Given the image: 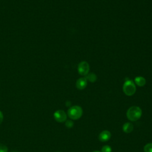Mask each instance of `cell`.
I'll list each match as a JSON object with an SVG mask.
<instances>
[{"label": "cell", "mask_w": 152, "mask_h": 152, "mask_svg": "<svg viewBox=\"0 0 152 152\" xmlns=\"http://www.w3.org/2000/svg\"><path fill=\"white\" fill-rule=\"evenodd\" d=\"M85 78H86V80L91 83H94L96 80H97V76L96 75L93 73V72H91V73H88L86 76Z\"/></svg>", "instance_id": "30bf717a"}, {"label": "cell", "mask_w": 152, "mask_h": 152, "mask_svg": "<svg viewBox=\"0 0 152 152\" xmlns=\"http://www.w3.org/2000/svg\"><path fill=\"white\" fill-rule=\"evenodd\" d=\"M65 104H66V106L67 107H68V106H71V102H70V101H66Z\"/></svg>", "instance_id": "2e32d148"}, {"label": "cell", "mask_w": 152, "mask_h": 152, "mask_svg": "<svg viewBox=\"0 0 152 152\" xmlns=\"http://www.w3.org/2000/svg\"><path fill=\"white\" fill-rule=\"evenodd\" d=\"M3 119H4V115H3L2 112L0 110V124L3 121Z\"/></svg>", "instance_id": "9a60e30c"}, {"label": "cell", "mask_w": 152, "mask_h": 152, "mask_svg": "<svg viewBox=\"0 0 152 152\" xmlns=\"http://www.w3.org/2000/svg\"><path fill=\"white\" fill-rule=\"evenodd\" d=\"M68 116L72 120H77L83 115V109L80 106L75 105L69 108L67 112Z\"/></svg>", "instance_id": "7a4b0ae2"}, {"label": "cell", "mask_w": 152, "mask_h": 152, "mask_svg": "<svg viewBox=\"0 0 152 152\" xmlns=\"http://www.w3.org/2000/svg\"><path fill=\"white\" fill-rule=\"evenodd\" d=\"M11 152H18V151H12Z\"/></svg>", "instance_id": "ac0fdd59"}, {"label": "cell", "mask_w": 152, "mask_h": 152, "mask_svg": "<svg viewBox=\"0 0 152 152\" xmlns=\"http://www.w3.org/2000/svg\"><path fill=\"white\" fill-rule=\"evenodd\" d=\"M144 152H152V143H148L144 147Z\"/></svg>", "instance_id": "8fae6325"}, {"label": "cell", "mask_w": 152, "mask_h": 152, "mask_svg": "<svg viewBox=\"0 0 152 152\" xmlns=\"http://www.w3.org/2000/svg\"><path fill=\"white\" fill-rule=\"evenodd\" d=\"M123 91L128 96H131L136 91L135 83L131 80L127 79L123 85Z\"/></svg>", "instance_id": "3957f363"}, {"label": "cell", "mask_w": 152, "mask_h": 152, "mask_svg": "<svg viewBox=\"0 0 152 152\" xmlns=\"http://www.w3.org/2000/svg\"><path fill=\"white\" fill-rule=\"evenodd\" d=\"M56 152H60V151H56Z\"/></svg>", "instance_id": "d6986e66"}, {"label": "cell", "mask_w": 152, "mask_h": 152, "mask_svg": "<svg viewBox=\"0 0 152 152\" xmlns=\"http://www.w3.org/2000/svg\"><path fill=\"white\" fill-rule=\"evenodd\" d=\"M89 64L86 61H81L78 65V72L81 75L86 76L89 72Z\"/></svg>", "instance_id": "277c9868"}, {"label": "cell", "mask_w": 152, "mask_h": 152, "mask_svg": "<svg viewBox=\"0 0 152 152\" xmlns=\"http://www.w3.org/2000/svg\"><path fill=\"white\" fill-rule=\"evenodd\" d=\"M122 129L124 132L126 133V134H129L131 133L133 129H134V125L130 123V122H126L124 124L123 126H122Z\"/></svg>", "instance_id": "ba28073f"}, {"label": "cell", "mask_w": 152, "mask_h": 152, "mask_svg": "<svg viewBox=\"0 0 152 152\" xmlns=\"http://www.w3.org/2000/svg\"><path fill=\"white\" fill-rule=\"evenodd\" d=\"M65 126L68 128H71L74 125V122H72V121L71 120H66L65 123Z\"/></svg>", "instance_id": "4fadbf2b"}, {"label": "cell", "mask_w": 152, "mask_h": 152, "mask_svg": "<svg viewBox=\"0 0 152 152\" xmlns=\"http://www.w3.org/2000/svg\"><path fill=\"white\" fill-rule=\"evenodd\" d=\"M8 147L2 144H0V152H8Z\"/></svg>", "instance_id": "5bb4252c"}, {"label": "cell", "mask_w": 152, "mask_h": 152, "mask_svg": "<svg viewBox=\"0 0 152 152\" xmlns=\"http://www.w3.org/2000/svg\"><path fill=\"white\" fill-rule=\"evenodd\" d=\"M87 85V80L85 77L78 78L76 82V87L79 90L84 89Z\"/></svg>", "instance_id": "52a82bcc"}, {"label": "cell", "mask_w": 152, "mask_h": 152, "mask_svg": "<svg viewBox=\"0 0 152 152\" xmlns=\"http://www.w3.org/2000/svg\"><path fill=\"white\" fill-rule=\"evenodd\" d=\"M112 151V148L110 146L108 145H105L102 147L101 152H111Z\"/></svg>", "instance_id": "7c38bea8"}, {"label": "cell", "mask_w": 152, "mask_h": 152, "mask_svg": "<svg viewBox=\"0 0 152 152\" xmlns=\"http://www.w3.org/2000/svg\"><path fill=\"white\" fill-rule=\"evenodd\" d=\"M142 115V110L140 107L136 106L130 107L126 112V117L131 121L138 120Z\"/></svg>", "instance_id": "6da1fadb"}, {"label": "cell", "mask_w": 152, "mask_h": 152, "mask_svg": "<svg viewBox=\"0 0 152 152\" xmlns=\"http://www.w3.org/2000/svg\"><path fill=\"white\" fill-rule=\"evenodd\" d=\"M111 137V133L107 130L102 131L99 135V140L102 142L107 141Z\"/></svg>", "instance_id": "8992f818"}, {"label": "cell", "mask_w": 152, "mask_h": 152, "mask_svg": "<svg viewBox=\"0 0 152 152\" xmlns=\"http://www.w3.org/2000/svg\"><path fill=\"white\" fill-rule=\"evenodd\" d=\"M92 152H100V151H97V150H95V151H92Z\"/></svg>", "instance_id": "e0dca14e"}, {"label": "cell", "mask_w": 152, "mask_h": 152, "mask_svg": "<svg viewBox=\"0 0 152 152\" xmlns=\"http://www.w3.org/2000/svg\"><path fill=\"white\" fill-rule=\"evenodd\" d=\"M53 117L56 121L58 122H64L66 120V114L63 110H58L53 113Z\"/></svg>", "instance_id": "5b68a950"}, {"label": "cell", "mask_w": 152, "mask_h": 152, "mask_svg": "<svg viewBox=\"0 0 152 152\" xmlns=\"http://www.w3.org/2000/svg\"><path fill=\"white\" fill-rule=\"evenodd\" d=\"M134 81H135L134 83H135L139 87H142L146 83L145 79L143 77H141V76L136 77L134 79Z\"/></svg>", "instance_id": "9c48e42d"}]
</instances>
